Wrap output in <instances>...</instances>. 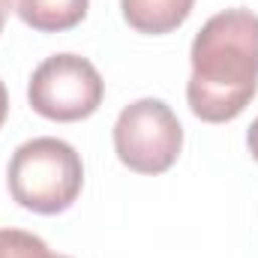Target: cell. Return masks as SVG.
<instances>
[{
	"label": "cell",
	"mask_w": 258,
	"mask_h": 258,
	"mask_svg": "<svg viewBox=\"0 0 258 258\" xmlns=\"http://www.w3.org/2000/svg\"><path fill=\"white\" fill-rule=\"evenodd\" d=\"M186 102L204 123L234 120L258 93V15L234 6L204 21L189 48Z\"/></svg>",
	"instance_id": "1"
},
{
	"label": "cell",
	"mask_w": 258,
	"mask_h": 258,
	"mask_svg": "<svg viewBox=\"0 0 258 258\" xmlns=\"http://www.w3.org/2000/svg\"><path fill=\"white\" fill-rule=\"evenodd\" d=\"M9 192L33 213L54 216L75 204L84 186V165L72 144L63 138H30L15 147L9 159Z\"/></svg>",
	"instance_id": "2"
},
{
	"label": "cell",
	"mask_w": 258,
	"mask_h": 258,
	"mask_svg": "<svg viewBox=\"0 0 258 258\" xmlns=\"http://www.w3.org/2000/svg\"><path fill=\"white\" fill-rule=\"evenodd\" d=\"M183 147V126L162 99H135L114 120V153L129 171L162 174Z\"/></svg>",
	"instance_id": "3"
},
{
	"label": "cell",
	"mask_w": 258,
	"mask_h": 258,
	"mask_svg": "<svg viewBox=\"0 0 258 258\" xmlns=\"http://www.w3.org/2000/svg\"><path fill=\"white\" fill-rule=\"evenodd\" d=\"M105 96L99 69L81 54H51L33 69L27 84L30 108L48 120L72 123L90 117Z\"/></svg>",
	"instance_id": "4"
},
{
	"label": "cell",
	"mask_w": 258,
	"mask_h": 258,
	"mask_svg": "<svg viewBox=\"0 0 258 258\" xmlns=\"http://www.w3.org/2000/svg\"><path fill=\"white\" fill-rule=\"evenodd\" d=\"M192 6L195 0H120L126 24L147 36H162L177 30L189 18Z\"/></svg>",
	"instance_id": "5"
},
{
	"label": "cell",
	"mask_w": 258,
	"mask_h": 258,
	"mask_svg": "<svg viewBox=\"0 0 258 258\" xmlns=\"http://www.w3.org/2000/svg\"><path fill=\"white\" fill-rule=\"evenodd\" d=\"M18 18L39 33H63L84 21L90 0H12Z\"/></svg>",
	"instance_id": "6"
},
{
	"label": "cell",
	"mask_w": 258,
	"mask_h": 258,
	"mask_svg": "<svg viewBox=\"0 0 258 258\" xmlns=\"http://www.w3.org/2000/svg\"><path fill=\"white\" fill-rule=\"evenodd\" d=\"M24 237H27V231H21V228H0V258H18Z\"/></svg>",
	"instance_id": "7"
},
{
	"label": "cell",
	"mask_w": 258,
	"mask_h": 258,
	"mask_svg": "<svg viewBox=\"0 0 258 258\" xmlns=\"http://www.w3.org/2000/svg\"><path fill=\"white\" fill-rule=\"evenodd\" d=\"M18 258H69V255H54L42 237H36V234H30V231H27V237H24V246H21Z\"/></svg>",
	"instance_id": "8"
},
{
	"label": "cell",
	"mask_w": 258,
	"mask_h": 258,
	"mask_svg": "<svg viewBox=\"0 0 258 258\" xmlns=\"http://www.w3.org/2000/svg\"><path fill=\"white\" fill-rule=\"evenodd\" d=\"M246 147H249L252 159L258 162V117L252 120V126H249V132H246Z\"/></svg>",
	"instance_id": "9"
},
{
	"label": "cell",
	"mask_w": 258,
	"mask_h": 258,
	"mask_svg": "<svg viewBox=\"0 0 258 258\" xmlns=\"http://www.w3.org/2000/svg\"><path fill=\"white\" fill-rule=\"evenodd\" d=\"M6 114H9V93H6V84L0 81V126H3Z\"/></svg>",
	"instance_id": "10"
},
{
	"label": "cell",
	"mask_w": 258,
	"mask_h": 258,
	"mask_svg": "<svg viewBox=\"0 0 258 258\" xmlns=\"http://www.w3.org/2000/svg\"><path fill=\"white\" fill-rule=\"evenodd\" d=\"M6 15H9V0H0V33H3V24H6Z\"/></svg>",
	"instance_id": "11"
}]
</instances>
